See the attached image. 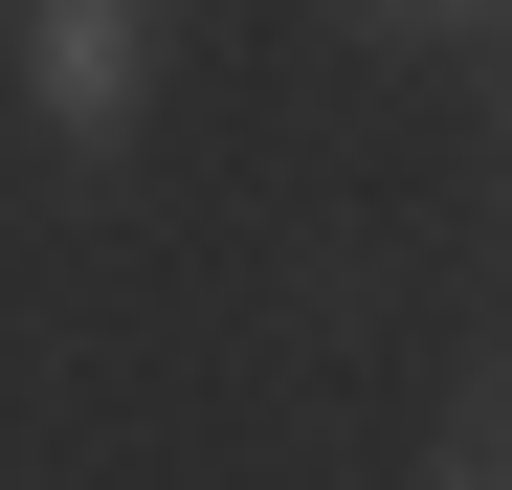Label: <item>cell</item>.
<instances>
[{
	"mask_svg": "<svg viewBox=\"0 0 512 490\" xmlns=\"http://www.w3.org/2000/svg\"><path fill=\"white\" fill-rule=\"evenodd\" d=\"M0 45H23V112L67 156H112L156 112V45H179V0H0Z\"/></svg>",
	"mask_w": 512,
	"mask_h": 490,
	"instance_id": "obj_1",
	"label": "cell"
},
{
	"mask_svg": "<svg viewBox=\"0 0 512 490\" xmlns=\"http://www.w3.org/2000/svg\"><path fill=\"white\" fill-rule=\"evenodd\" d=\"M423 490H512V335H490L446 401H423Z\"/></svg>",
	"mask_w": 512,
	"mask_h": 490,
	"instance_id": "obj_2",
	"label": "cell"
},
{
	"mask_svg": "<svg viewBox=\"0 0 512 490\" xmlns=\"http://www.w3.org/2000/svg\"><path fill=\"white\" fill-rule=\"evenodd\" d=\"M357 45H512V0H334Z\"/></svg>",
	"mask_w": 512,
	"mask_h": 490,
	"instance_id": "obj_3",
	"label": "cell"
},
{
	"mask_svg": "<svg viewBox=\"0 0 512 490\" xmlns=\"http://www.w3.org/2000/svg\"><path fill=\"white\" fill-rule=\"evenodd\" d=\"M490 268H512V156H490Z\"/></svg>",
	"mask_w": 512,
	"mask_h": 490,
	"instance_id": "obj_4",
	"label": "cell"
},
{
	"mask_svg": "<svg viewBox=\"0 0 512 490\" xmlns=\"http://www.w3.org/2000/svg\"><path fill=\"white\" fill-rule=\"evenodd\" d=\"M490 90H512V45H490Z\"/></svg>",
	"mask_w": 512,
	"mask_h": 490,
	"instance_id": "obj_5",
	"label": "cell"
}]
</instances>
